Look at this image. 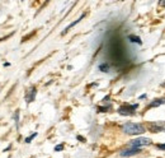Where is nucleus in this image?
Listing matches in <instances>:
<instances>
[{"label":"nucleus","mask_w":165,"mask_h":158,"mask_svg":"<svg viewBox=\"0 0 165 158\" xmlns=\"http://www.w3.org/2000/svg\"><path fill=\"white\" fill-rule=\"evenodd\" d=\"M122 132L128 135H141L146 133V127L142 124L137 123H126L122 125Z\"/></svg>","instance_id":"nucleus-1"},{"label":"nucleus","mask_w":165,"mask_h":158,"mask_svg":"<svg viewBox=\"0 0 165 158\" xmlns=\"http://www.w3.org/2000/svg\"><path fill=\"white\" fill-rule=\"evenodd\" d=\"M150 144H151V139L150 138L140 136V138L132 139V140L128 143V148H141V149H142L144 147H147V145H150Z\"/></svg>","instance_id":"nucleus-2"},{"label":"nucleus","mask_w":165,"mask_h":158,"mask_svg":"<svg viewBox=\"0 0 165 158\" xmlns=\"http://www.w3.org/2000/svg\"><path fill=\"white\" fill-rule=\"evenodd\" d=\"M138 107V103H133V105H123L118 107L117 112L122 116H133L136 115V110Z\"/></svg>","instance_id":"nucleus-3"},{"label":"nucleus","mask_w":165,"mask_h":158,"mask_svg":"<svg viewBox=\"0 0 165 158\" xmlns=\"http://www.w3.org/2000/svg\"><path fill=\"white\" fill-rule=\"evenodd\" d=\"M147 129L151 133H165V121H152L147 124Z\"/></svg>","instance_id":"nucleus-4"},{"label":"nucleus","mask_w":165,"mask_h":158,"mask_svg":"<svg viewBox=\"0 0 165 158\" xmlns=\"http://www.w3.org/2000/svg\"><path fill=\"white\" fill-rule=\"evenodd\" d=\"M142 149L141 148H126V149H122L119 152V156L121 157H132V156H136V154H140Z\"/></svg>","instance_id":"nucleus-5"},{"label":"nucleus","mask_w":165,"mask_h":158,"mask_svg":"<svg viewBox=\"0 0 165 158\" xmlns=\"http://www.w3.org/2000/svg\"><path fill=\"white\" fill-rule=\"evenodd\" d=\"M36 94H37V89L36 87H31L28 89L27 92H25V102L27 103H31L34 101V98H36Z\"/></svg>","instance_id":"nucleus-6"},{"label":"nucleus","mask_w":165,"mask_h":158,"mask_svg":"<svg viewBox=\"0 0 165 158\" xmlns=\"http://www.w3.org/2000/svg\"><path fill=\"white\" fill-rule=\"evenodd\" d=\"M161 105H165V97L164 98H155V100H152L151 102L147 105L146 108L149 110V108H154V107H159V106H161Z\"/></svg>","instance_id":"nucleus-7"},{"label":"nucleus","mask_w":165,"mask_h":158,"mask_svg":"<svg viewBox=\"0 0 165 158\" xmlns=\"http://www.w3.org/2000/svg\"><path fill=\"white\" fill-rule=\"evenodd\" d=\"M84 17H85V13H82V14H81V16H80V17H79V18H78V19H76V20H74V22H71V23H70V24H69V26H67V27H66V28H65V29H64V31H62V32H61V35H62V36H64V35H66V33H67V32H69V31H70V29H71V28H72V27H74V26H76V24H78V23H79V22H81V19H82V18H84Z\"/></svg>","instance_id":"nucleus-8"},{"label":"nucleus","mask_w":165,"mask_h":158,"mask_svg":"<svg viewBox=\"0 0 165 158\" xmlns=\"http://www.w3.org/2000/svg\"><path fill=\"white\" fill-rule=\"evenodd\" d=\"M128 41L129 42H132V43H137V45H142V40H141L138 36H136V35H129L128 36Z\"/></svg>","instance_id":"nucleus-9"},{"label":"nucleus","mask_w":165,"mask_h":158,"mask_svg":"<svg viewBox=\"0 0 165 158\" xmlns=\"http://www.w3.org/2000/svg\"><path fill=\"white\" fill-rule=\"evenodd\" d=\"M109 64L108 62H101V64L98 65V69L102 71V73H108L109 71Z\"/></svg>","instance_id":"nucleus-10"},{"label":"nucleus","mask_w":165,"mask_h":158,"mask_svg":"<svg viewBox=\"0 0 165 158\" xmlns=\"http://www.w3.org/2000/svg\"><path fill=\"white\" fill-rule=\"evenodd\" d=\"M37 135H38V133H37V132H36V133H33V134H31V135L27 136V138L24 139V143H25V144H29V143H31L32 140H33V139L36 138Z\"/></svg>","instance_id":"nucleus-11"},{"label":"nucleus","mask_w":165,"mask_h":158,"mask_svg":"<svg viewBox=\"0 0 165 158\" xmlns=\"http://www.w3.org/2000/svg\"><path fill=\"white\" fill-rule=\"evenodd\" d=\"M111 105H108V106H98L97 107V111L98 112H107L108 110H111Z\"/></svg>","instance_id":"nucleus-12"},{"label":"nucleus","mask_w":165,"mask_h":158,"mask_svg":"<svg viewBox=\"0 0 165 158\" xmlns=\"http://www.w3.org/2000/svg\"><path fill=\"white\" fill-rule=\"evenodd\" d=\"M14 120H15V125H17V129L19 127V110H17L14 112Z\"/></svg>","instance_id":"nucleus-13"},{"label":"nucleus","mask_w":165,"mask_h":158,"mask_svg":"<svg viewBox=\"0 0 165 158\" xmlns=\"http://www.w3.org/2000/svg\"><path fill=\"white\" fill-rule=\"evenodd\" d=\"M61 151H64V144H58L55 147V152H61Z\"/></svg>","instance_id":"nucleus-14"},{"label":"nucleus","mask_w":165,"mask_h":158,"mask_svg":"<svg viewBox=\"0 0 165 158\" xmlns=\"http://www.w3.org/2000/svg\"><path fill=\"white\" fill-rule=\"evenodd\" d=\"M156 147H158L159 149H163V151H165V144H156Z\"/></svg>","instance_id":"nucleus-15"},{"label":"nucleus","mask_w":165,"mask_h":158,"mask_svg":"<svg viewBox=\"0 0 165 158\" xmlns=\"http://www.w3.org/2000/svg\"><path fill=\"white\" fill-rule=\"evenodd\" d=\"M109 100H111V97H109V96H105L104 98H103V102L105 103V102H108V101H109Z\"/></svg>","instance_id":"nucleus-16"},{"label":"nucleus","mask_w":165,"mask_h":158,"mask_svg":"<svg viewBox=\"0 0 165 158\" xmlns=\"http://www.w3.org/2000/svg\"><path fill=\"white\" fill-rule=\"evenodd\" d=\"M146 97H147V94H146V93H144V94H141V96L138 97V100H145Z\"/></svg>","instance_id":"nucleus-17"},{"label":"nucleus","mask_w":165,"mask_h":158,"mask_svg":"<svg viewBox=\"0 0 165 158\" xmlns=\"http://www.w3.org/2000/svg\"><path fill=\"white\" fill-rule=\"evenodd\" d=\"M76 139H78V140H80V142H85V139L82 138L81 135H78V136H76Z\"/></svg>","instance_id":"nucleus-18"},{"label":"nucleus","mask_w":165,"mask_h":158,"mask_svg":"<svg viewBox=\"0 0 165 158\" xmlns=\"http://www.w3.org/2000/svg\"><path fill=\"white\" fill-rule=\"evenodd\" d=\"M159 5H161V7H165V1H160V3H159Z\"/></svg>","instance_id":"nucleus-19"},{"label":"nucleus","mask_w":165,"mask_h":158,"mask_svg":"<svg viewBox=\"0 0 165 158\" xmlns=\"http://www.w3.org/2000/svg\"><path fill=\"white\" fill-rule=\"evenodd\" d=\"M4 66H10V62H4Z\"/></svg>","instance_id":"nucleus-20"}]
</instances>
